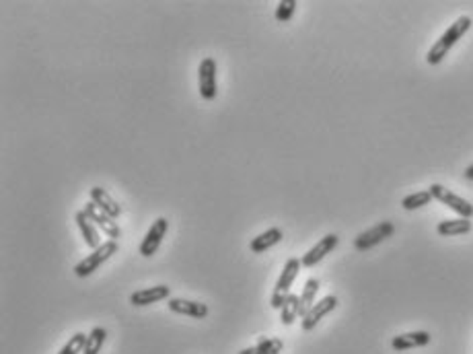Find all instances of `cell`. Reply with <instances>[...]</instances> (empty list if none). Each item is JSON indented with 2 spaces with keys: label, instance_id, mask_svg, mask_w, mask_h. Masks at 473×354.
<instances>
[{
  "label": "cell",
  "instance_id": "obj_1",
  "mask_svg": "<svg viewBox=\"0 0 473 354\" xmlns=\"http://www.w3.org/2000/svg\"><path fill=\"white\" fill-rule=\"evenodd\" d=\"M472 27V17H467V15H463V17H459L450 27L434 42V46L428 50V54H426V62L428 64H432V66H436V64H441L443 60H445V56L450 52V48L469 31Z\"/></svg>",
  "mask_w": 473,
  "mask_h": 354
},
{
  "label": "cell",
  "instance_id": "obj_2",
  "mask_svg": "<svg viewBox=\"0 0 473 354\" xmlns=\"http://www.w3.org/2000/svg\"><path fill=\"white\" fill-rule=\"evenodd\" d=\"M301 268H303V262L298 260V258H290L289 262L284 264V270L280 274V278H278V282H276V286H274V293H272V307L274 309H282V305H284V301L290 295V286H292V282L296 280V276L301 272Z\"/></svg>",
  "mask_w": 473,
  "mask_h": 354
},
{
  "label": "cell",
  "instance_id": "obj_3",
  "mask_svg": "<svg viewBox=\"0 0 473 354\" xmlns=\"http://www.w3.org/2000/svg\"><path fill=\"white\" fill-rule=\"evenodd\" d=\"M113 253H118V241H111V239H109V241H103L97 249H93L84 260H80L79 264L75 266V274H77L79 278L91 276L95 270H99Z\"/></svg>",
  "mask_w": 473,
  "mask_h": 354
},
{
  "label": "cell",
  "instance_id": "obj_4",
  "mask_svg": "<svg viewBox=\"0 0 473 354\" xmlns=\"http://www.w3.org/2000/svg\"><path fill=\"white\" fill-rule=\"evenodd\" d=\"M430 194L434 200H439L441 204H445L447 208H450L453 213H457L461 218H472L473 217V204L467 202L465 198L457 196L455 191H450L441 184H432L430 186Z\"/></svg>",
  "mask_w": 473,
  "mask_h": 354
},
{
  "label": "cell",
  "instance_id": "obj_5",
  "mask_svg": "<svg viewBox=\"0 0 473 354\" xmlns=\"http://www.w3.org/2000/svg\"><path fill=\"white\" fill-rule=\"evenodd\" d=\"M393 233H395L393 222L383 220V222H379V225L370 227V229L365 231V233H360V235L354 239V247H356L358 251H367V249H370V247L379 246V244H383L385 239H389Z\"/></svg>",
  "mask_w": 473,
  "mask_h": 354
},
{
  "label": "cell",
  "instance_id": "obj_6",
  "mask_svg": "<svg viewBox=\"0 0 473 354\" xmlns=\"http://www.w3.org/2000/svg\"><path fill=\"white\" fill-rule=\"evenodd\" d=\"M84 215L91 218L99 229H101V233H106L107 237L111 239V241H118L120 237H122V229H120V225H118V220L113 217H109L107 213H103L95 202H89V204H84Z\"/></svg>",
  "mask_w": 473,
  "mask_h": 354
},
{
  "label": "cell",
  "instance_id": "obj_7",
  "mask_svg": "<svg viewBox=\"0 0 473 354\" xmlns=\"http://www.w3.org/2000/svg\"><path fill=\"white\" fill-rule=\"evenodd\" d=\"M198 84H200V95L202 99L212 101L218 93L216 89V60L214 58H204L200 62V68H198Z\"/></svg>",
  "mask_w": 473,
  "mask_h": 354
},
{
  "label": "cell",
  "instance_id": "obj_8",
  "mask_svg": "<svg viewBox=\"0 0 473 354\" xmlns=\"http://www.w3.org/2000/svg\"><path fill=\"white\" fill-rule=\"evenodd\" d=\"M167 231H169V220L163 217H158L153 225H151V229H149V233L144 235V239H142V244L138 247V251L144 255V258H151V255H155L157 253V249L163 244V237L167 235Z\"/></svg>",
  "mask_w": 473,
  "mask_h": 354
},
{
  "label": "cell",
  "instance_id": "obj_9",
  "mask_svg": "<svg viewBox=\"0 0 473 354\" xmlns=\"http://www.w3.org/2000/svg\"><path fill=\"white\" fill-rule=\"evenodd\" d=\"M338 244H340V237L338 235H325L319 244H315V246L311 247L303 258H301V262H303V268H313L315 264H319L327 253H332L336 247H338Z\"/></svg>",
  "mask_w": 473,
  "mask_h": 354
},
{
  "label": "cell",
  "instance_id": "obj_10",
  "mask_svg": "<svg viewBox=\"0 0 473 354\" xmlns=\"http://www.w3.org/2000/svg\"><path fill=\"white\" fill-rule=\"evenodd\" d=\"M338 307V297H334V295H329V297H323L321 301H317L315 305L307 311V315L303 317V329L305 331H311L313 327L327 315V313H332L334 309Z\"/></svg>",
  "mask_w": 473,
  "mask_h": 354
},
{
  "label": "cell",
  "instance_id": "obj_11",
  "mask_svg": "<svg viewBox=\"0 0 473 354\" xmlns=\"http://www.w3.org/2000/svg\"><path fill=\"white\" fill-rule=\"evenodd\" d=\"M169 309L173 313H179V315H187V317H194V320H204L208 315V305L204 303H198V301H185V299H173L167 301Z\"/></svg>",
  "mask_w": 473,
  "mask_h": 354
},
{
  "label": "cell",
  "instance_id": "obj_12",
  "mask_svg": "<svg viewBox=\"0 0 473 354\" xmlns=\"http://www.w3.org/2000/svg\"><path fill=\"white\" fill-rule=\"evenodd\" d=\"M171 297V289L165 286V284H158V286H151V289H142V291H136L130 295V303L134 307H146V305H153L163 299H169Z\"/></svg>",
  "mask_w": 473,
  "mask_h": 354
},
{
  "label": "cell",
  "instance_id": "obj_13",
  "mask_svg": "<svg viewBox=\"0 0 473 354\" xmlns=\"http://www.w3.org/2000/svg\"><path fill=\"white\" fill-rule=\"evenodd\" d=\"M430 344V334L428 331H408L401 336H395L391 340L393 350L401 353V350H410V348H420Z\"/></svg>",
  "mask_w": 473,
  "mask_h": 354
},
{
  "label": "cell",
  "instance_id": "obj_14",
  "mask_svg": "<svg viewBox=\"0 0 473 354\" xmlns=\"http://www.w3.org/2000/svg\"><path fill=\"white\" fill-rule=\"evenodd\" d=\"M75 218H77V225H79L80 235H82L84 244L91 247V249H97V247L101 246V237H99L97 225L84 215V210H79Z\"/></svg>",
  "mask_w": 473,
  "mask_h": 354
},
{
  "label": "cell",
  "instance_id": "obj_15",
  "mask_svg": "<svg viewBox=\"0 0 473 354\" xmlns=\"http://www.w3.org/2000/svg\"><path fill=\"white\" fill-rule=\"evenodd\" d=\"M282 237H284V233H282L278 227H272V229L263 231L262 235L253 237L251 244H249V249H251L253 253H263V251H267L270 247L278 246V244L282 241Z\"/></svg>",
  "mask_w": 473,
  "mask_h": 354
},
{
  "label": "cell",
  "instance_id": "obj_16",
  "mask_svg": "<svg viewBox=\"0 0 473 354\" xmlns=\"http://www.w3.org/2000/svg\"><path fill=\"white\" fill-rule=\"evenodd\" d=\"M91 202H95L103 213H107L109 217L118 218L122 215V206L109 196V191H106L103 188H91Z\"/></svg>",
  "mask_w": 473,
  "mask_h": 354
},
{
  "label": "cell",
  "instance_id": "obj_17",
  "mask_svg": "<svg viewBox=\"0 0 473 354\" xmlns=\"http://www.w3.org/2000/svg\"><path fill=\"white\" fill-rule=\"evenodd\" d=\"M472 231V220L469 218H450L441 220L436 227V233L443 237H455V235H465Z\"/></svg>",
  "mask_w": 473,
  "mask_h": 354
},
{
  "label": "cell",
  "instance_id": "obj_18",
  "mask_svg": "<svg viewBox=\"0 0 473 354\" xmlns=\"http://www.w3.org/2000/svg\"><path fill=\"white\" fill-rule=\"evenodd\" d=\"M317 293H319V280L309 278L303 286V293H301V317H305L307 311L315 305Z\"/></svg>",
  "mask_w": 473,
  "mask_h": 354
},
{
  "label": "cell",
  "instance_id": "obj_19",
  "mask_svg": "<svg viewBox=\"0 0 473 354\" xmlns=\"http://www.w3.org/2000/svg\"><path fill=\"white\" fill-rule=\"evenodd\" d=\"M298 315H301V297L290 293L284 301V305H282V309H280V322L284 326H290Z\"/></svg>",
  "mask_w": 473,
  "mask_h": 354
},
{
  "label": "cell",
  "instance_id": "obj_20",
  "mask_svg": "<svg viewBox=\"0 0 473 354\" xmlns=\"http://www.w3.org/2000/svg\"><path fill=\"white\" fill-rule=\"evenodd\" d=\"M282 348H284L282 340H278V338H263L260 344H256L251 348H245L239 354H280Z\"/></svg>",
  "mask_w": 473,
  "mask_h": 354
},
{
  "label": "cell",
  "instance_id": "obj_21",
  "mask_svg": "<svg viewBox=\"0 0 473 354\" xmlns=\"http://www.w3.org/2000/svg\"><path fill=\"white\" fill-rule=\"evenodd\" d=\"M107 331L103 327H93L91 334L87 336V344H84V350L82 354H99L101 353V346L106 342Z\"/></svg>",
  "mask_w": 473,
  "mask_h": 354
},
{
  "label": "cell",
  "instance_id": "obj_22",
  "mask_svg": "<svg viewBox=\"0 0 473 354\" xmlns=\"http://www.w3.org/2000/svg\"><path fill=\"white\" fill-rule=\"evenodd\" d=\"M432 200H434V198H432L430 190L414 191V194H410V196H405V198L401 200V206H403L405 210H418L422 206L430 204Z\"/></svg>",
  "mask_w": 473,
  "mask_h": 354
},
{
  "label": "cell",
  "instance_id": "obj_23",
  "mask_svg": "<svg viewBox=\"0 0 473 354\" xmlns=\"http://www.w3.org/2000/svg\"><path fill=\"white\" fill-rule=\"evenodd\" d=\"M296 0H280L278 6H276V21L278 23H286L292 19L294 11H296Z\"/></svg>",
  "mask_w": 473,
  "mask_h": 354
},
{
  "label": "cell",
  "instance_id": "obj_24",
  "mask_svg": "<svg viewBox=\"0 0 473 354\" xmlns=\"http://www.w3.org/2000/svg\"><path fill=\"white\" fill-rule=\"evenodd\" d=\"M84 344H87V336L84 334H75L58 354H82L84 350Z\"/></svg>",
  "mask_w": 473,
  "mask_h": 354
},
{
  "label": "cell",
  "instance_id": "obj_25",
  "mask_svg": "<svg viewBox=\"0 0 473 354\" xmlns=\"http://www.w3.org/2000/svg\"><path fill=\"white\" fill-rule=\"evenodd\" d=\"M463 175H465V179H469V182H473V165H469V167L465 169V173H463Z\"/></svg>",
  "mask_w": 473,
  "mask_h": 354
}]
</instances>
